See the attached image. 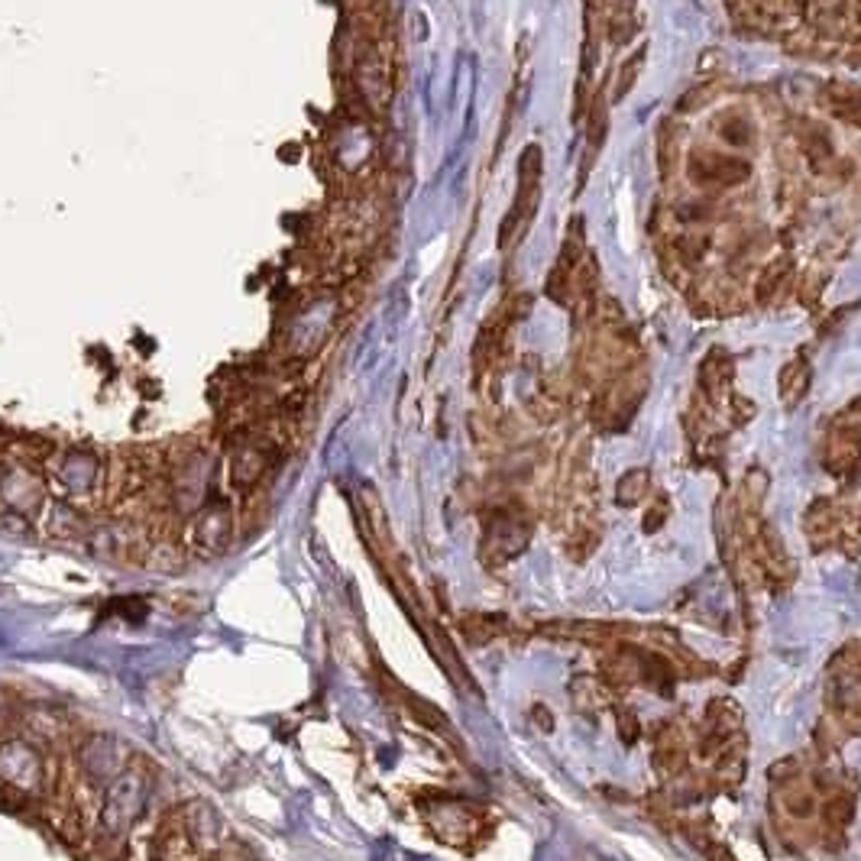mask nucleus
<instances>
[{
	"instance_id": "423d86ee",
	"label": "nucleus",
	"mask_w": 861,
	"mask_h": 861,
	"mask_svg": "<svg viewBox=\"0 0 861 861\" xmlns=\"http://www.w3.org/2000/svg\"><path fill=\"white\" fill-rule=\"evenodd\" d=\"M233 541V508L230 503H205L192 515V548L198 554H227Z\"/></svg>"
},
{
	"instance_id": "4468645a",
	"label": "nucleus",
	"mask_w": 861,
	"mask_h": 861,
	"mask_svg": "<svg viewBox=\"0 0 861 861\" xmlns=\"http://www.w3.org/2000/svg\"><path fill=\"white\" fill-rule=\"evenodd\" d=\"M716 130L719 137H722L725 144L735 146V149H745V146H751V140H755V127H751V120L742 117L738 111L722 114V117L716 120Z\"/></svg>"
},
{
	"instance_id": "ddd939ff",
	"label": "nucleus",
	"mask_w": 861,
	"mask_h": 861,
	"mask_svg": "<svg viewBox=\"0 0 861 861\" xmlns=\"http://www.w3.org/2000/svg\"><path fill=\"white\" fill-rule=\"evenodd\" d=\"M700 382H703V389H707L713 399H719V395L728 389V382H732V359H728L725 351H713L710 357L703 359V366H700Z\"/></svg>"
},
{
	"instance_id": "9d476101",
	"label": "nucleus",
	"mask_w": 861,
	"mask_h": 861,
	"mask_svg": "<svg viewBox=\"0 0 861 861\" xmlns=\"http://www.w3.org/2000/svg\"><path fill=\"white\" fill-rule=\"evenodd\" d=\"M59 480L72 496H88L101 480V467L91 454H69L59 467Z\"/></svg>"
},
{
	"instance_id": "20e7f679",
	"label": "nucleus",
	"mask_w": 861,
	"mask_h": 861,
	"mask_svg": "<svg viewBox=\"0 0 861 861\" xmlns=\"http://www.w3.org/2000/svg\"><path fill=\"white\" fill-rule=\"evenodd\" d=\"M74 765L91 788L104 790L114 778H120L130 768V748L111 732H94L78 745Z\"/></svg>"
},
{
	"instance_id": "f8f14e48",
	"label": "nucleus",
	"mask_w": 861,
	"mask_h": 861,
	"mask_svg": "<svg viewBox=\"0 0 861 861\" xmlns=\"http://www.w3.org/2000/svg\"><path fill=\"white\" fill-rule=\"evenodd\" d=\"M810 382H813V369H810V363L803 357H793L781 369V402L788 405V409H796L800 405V399L806 395V389H810Z\"/></svg>"
},
{
	"instance_id": "0eeeda50",
	"label": "nucleus",
	"mask_w": 861,
	"mask_h": 861,
	"mask_svg": "<svg viewBox=\"0 0 861 861\" xmlns=\"http://www.w3.org/2000/svg\"><path fill=\"white\" fill-rule=\"evenodd\" d=\"M0 503L7 512H16V515H30L36 508H43L46 503V483L33 473V470H10L0 477Z\"/></svg>"
},
{
	"instance_id": "f3484780",
	"label": "nucleus",
	"mask_w": 861,
	"mask_h": 861,
	"mask_svg": "<svg viewBox=\"0 0 861 861\" xmlns=\"http://www.w3.org/2000/svg\"><path fill=\"white\" fill-rule=\"evenodd\" d=\"M788 273H790V260H774V263L761 273L758 288H755V298H758L761 305H768V301L774 298V291H781V283H784Z\"/></svg>"
},
{
	"instance_id": "f03ea898",
	"label": "nucleus",
	"mask_w": 861,
	"mask_h": 861,
	"mask_svg": "<svg viewBox=\"0 0 861 861\" xmlns=\"http://www.w3.org/2000/svg\"><path fill=\"white\" fill-rule=\"evenodd\" d=\"M49 768L43 751L26 738H3L0 742V788L16 796H36L46 790Z\"/></svg>"
},
{
	"instance_id": "2eb2a0df",
	"label": "nucleus",
	"mask_w": 861,
	"mask_h": 861,
	"mask_svg": "<svg viewBox=\"0 0 861 861\" xmlns=\"http://www.w3.org/2000/svg\"><path fill=\"white\" fill-rule=\"evenodd\" d=\"M609 124V114H606V101H602V94L593 101V107H589V127H586V165L583 169H589V162H593V156H596V149L606 144V127Z\"/></svg>"
},
{
	"instance_id": "a211bd4d",
	"label": "nucleus",
	"mask_w": 861,
	"mask_h": 861,
	"mask_svg": "<svg viewBox=\"0 0 861 861\" xmlns=\"http://www.w3.org/2000/svg\"><path fill=\"white\" fill-rule=\"evenodd\" d=\"M647 486H651V477H647V470H632V473H625V477L619 480V490H616V496H619V503L622 505H635L639 500H645Z\"/></svg>"
},
{
	"instance_id": "aec40b11",
	"label": "nucleus",
	"mask_w": 861,
	"mask_h": 861,
	"mask_svg": "<svg viewBox=\"0 0 861 861\" xmlns=\"http://www.w3.org/2000/svg\"><path fill=\"white\" fill-rule=\"evenodd\" d=\"M823 286H826V276H823V273H806L803 283H800V301H803V305H816Z\"/></svg>"
},
{
	"instance_id": "6ab92c4d",
	"label": "nucleus",
	"mask_w": 861,
	"mask_h": 861,
	"mask_svg": "<svg viewBox=\"0 0 861 861\" xmlns=\"http://www.w3.org/2000/svg\"><path fill=\"white\" fill-rule=\"evenodd\" d=\"M645 66V46L642 49H635V56H632V62H625L622 66V72H619V84H616V101H622L629 91H632V84H635V78H639V69Z\"/></svg>"
},
{
	"instance_id": "39448f33",
	"label": "nucleus",
	"mask_w": 861,
	"mask_h": 861,
	"mask_svg": "<svg viewBox=\"0 0 861 861\" xmlns=\"http://www.w3.org/2000/svg\"><path fill=\"white\" fill-rule=\"evenodd\" d=\"M687 175L700 188H728V185H742L751 175V165L738 156H728V152L693 149L690 162H687Z\"/></svg>"
},
{
	"instance_id": "1a4fd4ad",
	"label": "nucleus",
	"mask_w": 861,
	"mask_h": 861,
	"mask_svg": "<svg viewBox=\"0 0 861 861\" xmlns=\"http://www.w3.org/2000/svg\"><path fill=\"white\" fill-rule=\"evenodd\" d=\"M266 470H269V457L266 447L260 444H240L230 457V483L237 490H253Z\"/></svg>"
},
{
	"instance_id": "7ed1b4c3",
	"label": "nucleus",
	"mask_w": 861,
	"mask_h": 861,
	"mask_svg": "<svg viewBox=\"0 0 861 861\" xmlns=\"http://www.w3.org/2000/svg\"><path fill=\"white\" fill-rule=\"evenodd\" d=\"M541 165H544L541 146H525V152H521V159H518V192H515L512 211L505 215L503 230H500V246H503V250H508V246L525 233V227L531 223V217L538 211V198H541Z\"/></svg>"
},
{
	"instance_id": "9b49d317",
	"label": "nucleus",
	"mask_w": 861,
	"mask_h": 861,
	"mask_svg": "<svg viewBox=\"0 0 861 861\" xmlns=\"http://www.w3.org/2000/svg\"><path fill=\"white\" fill-rule=\"evenodd\" d=\"M819 101L839 120H849V124H859L861 120V88L852 84V81H829L823 88Z\"/></svg>"
},
{
	"instance_id": "f257e3e1",
	"label": "nucleus",
	"mask_w": 861,
	"mask_h": 861,
	"mask_svg": "<svg viewBox=\"0 0 861 861\" xmlns=\"http://www.w3.org/2000/svg\"><path fill=\"white\" fill-rule=\"evenodd\" d=\"M149 774L144 768L130 765L120 778H114L107 788L101 790L97 800V829L111 839H120L137 829V823L146 816L149 806Z\"/></svg>"
},
{
	"instance_id": "dca6fc26",
	"label": "nucleus",
	"mask_w": 861,
	"mask_h": 861,
	"mask_svg": "<svg viewBox=\"0 0 861 861\" xmlns=\"http://www.w3.org/2000/svg\"><path fill=\"white\" fill-rule=\"evenodd\" d=\"M680 130L670 124V120H664L661 124V134H657V149H661V175H664V182H670V172H674V159H677V149H680Z\"/></svg>"
},
{
	"instance_id": "6e6552de",
	"label": "nucleus",
	"mask_w": 861,
	"mask_h": 861,
	"mask_svg": "<svg viewBox=\"0 0 861 861\" xmlns=\"http://www.w3.org/2000/svg\"><path fill=\"white\" fill-rule=\"evenodd\" d=\"M185 846L192 849H205V846H215L220 839V816L215 813L211 803H192L185 813H182V833Z\"/></svg>"
}]
</instances>
